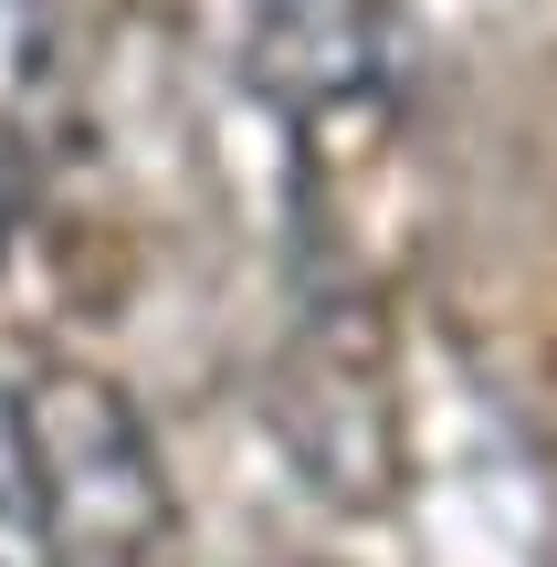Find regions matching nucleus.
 <instances>
[{
	"label": "nucleus",
	"mask_w": 557,
	"mask_h": 567,
	"mask_svg": "<svg viewBox=\"0 0 557 567\" xmlns=\"http://www.w3.org/2000/svg\"><path fill=\"white\" fill-rule=\"evenodd\" d=\"M32 431V536L53 567H158L168 547V463L137 400L95 368H53L21 389Z\"/></svg>",
	"instance_id": "f257e3e1"
},
{
	"label": "nucleus",
	"mask_w": 557,
	"mask_h": 567,
	"mask_svg": "<svg viewBox=\"0 0 557 567\" xmlns=\"http://www.w3.org/2000/svg\"><path fill=\"white\" fill-rule=\"evenodd\" d=\"M243 74L285 116H379L411 84L400 0H243Z\"/></svg>",
	"instance_id": "f03ea898"
},
{
	"label": "nucleus",
	"mask_w": 557,
	"mask_h": 567,
	"mask_svg": "<svg viewBox=\"0 0 557 567\" xmlns=\"http://www.w3.org/2000/svg\"><path fill=\"white\" fill-rule=\"evenodd\" d=\"M63 116H74V42H63L53 0H0V126L32 158H53Z\"/></svg>",
	"instance_id": "7ed1b4c3"
},
{
	"label": "nucleus",
	"mask_w": 557,
	"mask_h": 567,
	"mask_svg": "<svg viewBox=\"0 0 557 567\" xmlns=\"http://www.w3.org/2000/svg\"><path fill=\"white\" fill-rule=\"evenodd\" d=\"M0 526H32V431L11 389H0Z\"/></svg>",
	"instance_id": "20e7f679"
},
{
	"label": "nucleus",
	"mask_w": 557,
	"mask_h": 567,
	"mask_svg": "<svg viewBox=\"0 0 557 567\" xmlns=\"http://www.w3.org/2000/svg\"><path fill=\"white\" fill-rule=\"evenodd\" d=\"M32 189H42V158L11 137V126H0V231L21 221V200H32Z\"/></svg>",
	"instance_id": "39448f33"
}]
</instances>
